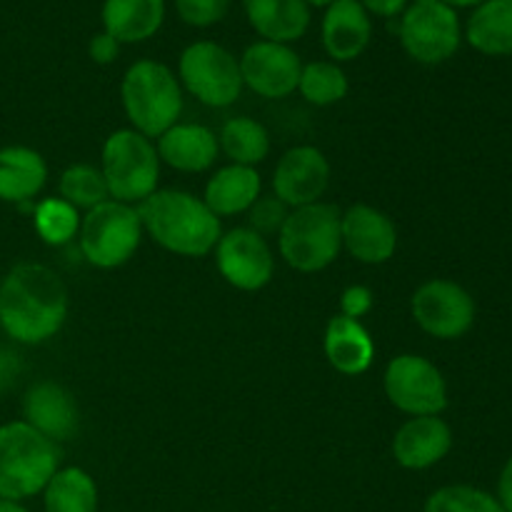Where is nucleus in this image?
Here are the masks:
<instances>
[{
    "label": "nucleus",
    "mask_w": 512,
    "mask_h": 512,
    "mask_svg": "<svg viewBox=\"0 0 512 512\" xmlns=\"http://www.w3.org/2000/svg\"><path fill=\"white\" fill-rule=\"evenodd\" d=\"M103 28L120 45L153 38L165 20V0H105Z\"/></svg>",
    "instance_id": "obj_22"
},
{
    "label": "nucleus",
    "mask_w": 512,
    "mask_h": 512,
    "mask_svg": "<svg viewBox=\"0 0 512 512\" xmlns=\"http://www.w3.org/2000/svg\"><path fill=\"white\" fill-rule=\"evenodd\" d=\"M65 318L68 290L48 265L20 263L0 283V325L18 343H45L60 333Z\"/></svg>",
    "instance_id": "obj_1"
},
{
    "label": "nucleus",
    "mask_w": 512,
    "mask_h": 512,
    "mask_svg": "<svg viewBox=\"0 0 512 512\" xmlns=\"http://www.w3.org/2000/svg\"><path fill=\"white\" fill-rule=\"evenodd\" d=\"M218 138L213 130L198 123H175L158 138V155L163 163L180 173H203L218 158Z\"/></svg>",
    "instance_id": "obj_19"
},
{
    "label": "nucleus",
    "mask_w": 512,
    "mask_h": 512,
    "mask_svg": "<svg viewBox=\"0 0 512 512\" xmlns=\"http://www.w3.org/2000/svg\"><path fill=\"white\" fill-rule=\"evenodd\" d=\"M453 448V430L438 415L410 418L393 438V455L403 468L425 470L438 465Z\"/></svg>",
    "instance_id": "obj_17"
},
{
    "label": "nucleus",
    "mask_w": 512,
    "mask_h": 512,
    "mask_svg": "<svg viewBox=\"0 0 512 512\" xmlns=\"http://www.w3.org/2000/svg\"><path fill=\"white\" fill-rule=\"evenodd\" d=\"M0 512H28L20 503H13V500H0Z\"/></svg>",
    "instance_id": "obj_40"
},
{
    "label": "nucleus",
    "mask_w": 512,
    "mask_h": 512,
    "mask_svg": "<svg viewBox=\"0 0 512 512\" xmlns=\"http://www.w3.org/2000/svg\"><path fill=\"white\" fill-rule=\"evenodd\" d=\"M45 512H98V488L83 468H65L43 490Z\"/></svg>",
    "instance_id": "obj_26"
},
{
    "label": "nucleus",
    "mask_w": 512,
    "mask_h": 512,
    "mask_svg": "<svg viewBox=\"0 0 512 512\" xmlns=\"http://www.w3.org/2000/svg\"><path fill=\"white\" fill-rule=\"evenodd\" d=\"M373 38L370 13L358 0H335L323 15V45L333 63L360 58Z\"/></svg>",
    "instance_id": "obj_18"
},
{
    "label": "nucleus",
    "mask_w": 512,
    "mask_h": 512,
    "mask_svg": "<svg viewBox=\"0 0 512 512\" xmlns=\"http://www.w3.org/2000/svg\"><path fill=\"white\" fill-rule=\"evenodd\" d=\"M340 213L330 203H313L295 208L280 230V255L298 273H318L325 270L343 248Z\"/></svg>",
    "instance_id": "obj_5"
},
{
    "label": "nucleus",
    "mask_w": 512,
    "mask_h": 512,
    "mask_svg": "<svg viewBox=\"0 0 512 512\" xmlns=\"http://www.w3.org/2000/svg\"><path fill=\"white\" fill-rule=\"evenodd\" d=\"M180 80L210 108H228L243 93L240 63L228 48L213 40H198L180 55Z\"/></svg>",
    "instance_id": "obj_9"
},
{
    "label": "nucleus",
    "mask_w": 512,
    "mask_h": 512,
    "mask_svg": "<svg viewBox=\"0 0 512 512\" xmlns=\"http://www.w3.org/2000/svg\"><path fill=\"white\" fill-rule=\"evenodd\" d=\"M120 98L133 130L160 138L183 113V90L173 70L158 60H138L123 75Z\"/></svg>",
    "instance_id": "obj_4"
},
{
    "label": "nucleus",
    "mask_w": 512,
    "mask_h": 512,
    "mask_svg": "<svg viewBox=\"0 0 512 512\" xmlns=\"http://www.w3.org/2000/svg\"><path fill=\"white\" fill-rule=\"evenodd\" d=\"M25 423L53 443L70 440L78 433V405L63 385L53 380L35 383L23 400Z\"/></svg>",
    "instance_id": "obj_16"
},
{
    "label": "nucleus",
    "mask_w": 512,
    "mask_h": 512,
    "mask_svg": "<svg viewBox=\"0 0 512 512\" xmlns=\"http://www.w3.org/2000/svg\"><path fill=\"white\" fill-rule=\"evenodd\" d=\"M370 308H373V293L365 285H350L340 295V315H345V318L358 320L368 315Z\"/></svg>",
    "instance_id": "obj_34"
},
{
    "label": "nucleus",
    "mask_w": 512,
    "mask_h": 512,
    "mask_svg": "<svg viewBox=\"0 0 512 512\" xmlns=\"http://www.w3.org/2000/svg\"><path fill=\"white\" fill-rule=\"evenodd\" d=\"M298 90L313 105H335L348 95V75L333 60H315L303 65Z\"/></svg>",
    "instance_id": "obj_28"
},
{
    "label": "nucleus",
    "mask_w": 512,
    "mask_h": 512,
    "mask_svg": "<svg viewBox=\"0 0 512 512\" xmlns=\"http://www.w3.org/2000/svg\"><path fill=\"white\" fill-rule=\"evenodd\" d=\"M60 198L73 205L75 210H90L108 200V183L95 165H70L60 175Z\"/></svg>",
    "instance_id": "obj_29"
},
{
    "label": "nucleus",
    "mask_w": 512,
    "mask_h": 512,
    "mask_svg": "<svg viewBox=\"0 0 512 512\" xmlns=\"http://www.w3.org/2000/svg\"><path fill=\"white\" fill-rule=\"evenodd\" d=\"M260 198V175L255 168L245 165H228L220 168L205 185L203 203L215 215H238L253 208Z\"/></svg>",
    "instance_id": "obj_24"
},
{
    "label": "nucleus",
    "mask_w": 512,
    "mask_h": 512,
    "mask_svg": "<svg viewBox=\"0 0 512 512\" xmlns=\"http://www.w3.org/2000/svg\"><path fill=\"white\" fill-rule=\"evenodd\" d=\"M330 3H335V0H305L308 8H328Z\"/></svg>",
    "instance_id": "obj_41"
},
{
    "label": "nucleus",
    "mask_w": 512,
    "mask_h": 512,
    "mask_svg": "<svg viewBox=\"0 0 512 512\" xmlns=\"http://www.w3.org/2000/svg\"><path fill=\"white\" fill-rule=\"evenodd\" d=\"M58 465V445L25 420L0 428V500L20 503L43 493Z\"/></svg>",
    "instance_id": "obj_3"
},
{
    "label": "nucleus",
    "mask_w": 512,
    "mask_h": 512,
    "mask_svg": "<svg viewBox=\"0 0 512 512\" xmlns=\"http://www.w3.org/2000/svg\"><path fill=\"white\" fill-rule=\"evenodd\" d=\"M33 223L43 243L60 248V245H68L78 235L80 215L63 198H45L43 203L35 205Z\"/></svg>",
    "instance_id": "obj_30"
},
{
    "label": "nucleus",
    "mask_w": 512,
    "mask_h": 512,
    "mask_svg": "<svg viewBox=\"0 0 512 512\" xmlns=\"http://www.w3.org/2000/svg\"><path fill=\"white\" fill-rule=\"evenodd\" d=\"M445 5H450V8H478L480 3H485V0H443Z\"/></svg>",
    "instance_id": "obj_39"
},
{
    "label": "nucleus",
    "mask_w": 512,
    "mask_h": 512,
    "mask_svg": "<svg viewBox=\"0 0 512 512\" xmlns=\"http://www.w3.org/2000/svg\"><path fill=\"white\" fill-rule=\"evenodd\" d=\"M498 503L503 505L505 512H512V458L505 463L503 473H500V480H498Z\"/></svg>",
    "instance_id": "obj_38"
},
{
    "label": "nucleus",
    "mask_w": 512,
    "mask_h": 512,
    "mask_svg": "<svg viewBox=\"0 0 512 512\" xmlns=\"http://www.w3.org/2000/svg\"><path fill=\"white\" fill-rule=\"evenodd\" d=\"M330 183L328 158L313 145H298L288 150L275 165L273 190L275 198L283 200L288 208L320 203Z\"/></svg>",
    "instance_id": "obj_14"
},
{
    "label": "nucleus",
    "mask_w": 512,
    "mask_h": 512,
    "mask_svg": "<svg viewBox=\"0 0 512 512\" xmlns=\"http://www.w3.org/2000/svg\"><path fill=\"white\" fill-rule=\"evenodd\" d=\"M135 210L155 243L185 258L208 255L223 235L218 215L183 190H155Z\"/></svg>",
    "instance_id": "obj_2"
},
{
    "label": "nucleus",
    "mask_w": 512,
    "mask_h": 512,
    "mask_svg": "<svg viewBox=\"0 0 512 512\" xmlns=\"http://www.w3.org/2000/svg\"><path fill=\"white\" fill-rule=\"evenodd\" d=\"M245 15L255 33L270 43H293L308 33L310 8L305 0H245Z\"/></svg>",
    "instance_id": "obj_20"
},
{
    "label": "nucleus",
    "mask_w": 512,
    "mask_h": 512,
    "mask_svg": "<svg viewBox=\"0 0 512 512\" xmlns=\"http://www.w3.org/2000/svg\"><path fill=\"white\" fill-rule=\"evenodd\" d=\"M465 38L483 55H512V0L480 3L470 15Z\"/></svg>",
    "instance_id": "obj_25"
},
{
    "label": "nucleus",
    "mask_w": 512,
    "mask_h": 512,
    "mask_svg": "<svg viewBox=\"0 0 512 512\" xmlns=\"http://www.w3.org/2000/svg\"><path fill=\"white\" fill-rule=\"evenodd\" d=\"M88 55H90V60H93V63L110 65L120 55V43L113 38V35H108L103 30V33H98V35H93V38H90Z\"/></svg>",
    "instance_id": "obj_35"
},
{
    "label": "nucleus",
    "mask_w": 512,
    "mask_h": 512,
    "mask_svg": "<svg viewBox=\"0 0 512 512\" xmlns=\"http://www.w3.org/2000/svg\"><path fill=\"white\" fill-rule=\"evenodd\" d=\"M80 253L95 268H120L138 250L143 223L133 205L105 200L80 220Z\"/></svg>",
    "instance_id": "obj_7"
},
{
    "label": "nucleus",
    "mask_w": 512,
    "mask_h": 512,
    "mask_svg": "<svg viewBox=\"0 0 512 512\" xmlns=\"http://www.w3.org/2000/svg\"><path fill=\"white\" fill-rule=\"evenodd\" d=\"M325 358L338 373L363 375L375 358L373 338L360 320L335 315L325 328Z\"/></svg>",
    "instance_id": "obj_21"
},
{
    "label": "nucleus",
    "mask_w": 512,
    "mask_h": 512,
    "mask_svg": "<svg viewBox=\"0 0 512 512\" xmlns=\"http://www.w3.org/2000/svg\"><path fill=\"white\" fill-rule=\"evenodd\" d=\"M340 230H343V245L360 263H388L398 248V230L393 220L370 205L348 208L340 220Z\"/></svg>",
    "instance_id": "obj_15"
},
{
    "label": "nucleus",
    "mask_w": 512,
    "mask_h": 512,
    "mask_svg": "<svg viewBox=\"0 0 512 512\" xmlns=\"http://www.w3.org/2000/svg\"><path fill=\"white\" fill-rule=\"evenodd\" d=\"M238 63L243 85L263 98H288L298 90L303 63H300V55L288 45L258 40L245 48Z\"/></svg>",
    "instance_id": "obj_13"
},
{
    "label": "nucleus",
    "mask_w": 512,
    "mask_h": 512,
    "mask_svg": "<svg viewBox=\"0 0 512 512\" xmlns=\"http://www.w3.org/2000/svg\"><path fill=\"white\" fill-rule=\"evenodd\" d=\"M23 373V360L10 348H0V395L8 393Z\"/></svg>",
    "instance_id": "obj_36"
},
{
    "label": "nucleus",
    "mask_w": 512,
    "mask_h": 512,
    "mask_svg": "<svg viewBox=\"0 0 512 512\" xmlns=\"http://www.w3.org/2000/svg\"><path fill=\"white\" fill-rule=\"evenodd\" d=\"M358 3L370 15H380V18H398L408 8V0H358Z\"/></svg>",
    "instance_id": "obj_37"
},
{
    "label": "nucleus",
    "mask_w": 512,
    "mask_h": 512,
    "mask_svg": "<svg viewBox=\"0 0 512 512\" xmlns=\"http://www.w3.org/2000/svg\"><path fill=\"white\" fill-rule=\"evenodd\" d=\"M220 275L238 290H260L270 283L275 270L268 240L250 228H235L220 235L215 245Z\"/></svg>",
    "instance_id": "obj_12"
},
{
    "label": "nucleus",
    "mask_w": 512,
    "mask_h": 512,
    "mask_svg": "<svg viewBox=\"0 0 512 512\" xmlns=\"http://www.w3.org/2000/svg\"><path fill=\"white\" fill-rule=\"evenodd\" d=\"M110 198L118 203H143L160 180V155L150 138L133 128L115 130L103 145L100 165Z\"/></svg>",
    "instance_id": "obj_6"
},
{
    "label": "nucleus",
    "mask_w": 512,
    "mask_h": 512,
    "mask_svg": "<svg viewBox=\"0 0 512 512\" xmlns=\"http://www.w3.org/2000/svg\"><path fill=\"white\" fill-rule=\"evenodd\" d=\"M233 0H175L180 20L193 28H208L228 15Z\"/></svg>",
    "instance_id": "obj_33"
},
{
    "label": "nucleus",
    "mask_w": 512,
    "mask_h": 512,
    "mask_svg": "<svg viewBox=\"0 0 512 512\" xmlns=\"http://www.w3.org/2000/svg\"><path fill=\"white\" fill-rule=\"evenodd\" d=\"M218 145L225 150L233 165L255 168L270 153V135L265 125L253 118H230L220 130Z\"/></svg>",
    "instance_id": "obj_27"
},
{
    "label": "nucleus",
    "mask_w": 512,
    "mask_h": 512,
    "mask_svg": "<svg viewBox=\"0 0 512 512\" xmlns=\"http://www.w3.org/2000/svg\"><path fill=\"white\" fill-rule=\"evenodd\" d=\"M413 318L438 340L463 338L475 323V300L453 280H428L413 295Z\"/></svg>",
    "instance_id": "obj_11"
},
{
    "label": "nucleus",
    "mask_w": 512,
    "mask_h": 512,
    "mask_svg": "<svg viewBox=\"0 0 512 512\" xmlns=\"http://www.w3.org/2000/svg\"><path fill=\"white\" fill-rule=\"evenodd\" d=\"M425 512H505L498 498L473 485H445L425 503Z\"/></svg>",
    "instance_id": "obj_31"
},
{
    "label": "nucleus",
    "mask_w": 512,
    "mask_h": 512,
    "mask_svg": "<svg viewBox=\"0 0 512 512\" xmlns=\"http://www.w3.org/2000/svg\"><path fill=\"white\" fill-rule=\"evenodd\" d=\"M48 165L38 150L13 145L0 150V200L25 203L43 190Z\"/></svg>",
    "instance_id": "obj_23"
},
{
    "label": "nucleus",
    "mask_w": 512,
    "mask_h": 512,
    "mask_svg": "<svg viewBox=\"0 0 512 512\" xmlns=\"http://www.w3.org/2000/svg\"><path fill=\"white\" fill-rule=\"evenodd\" d=\"M288 205L283 203L275 195H268V198H258L253 203V208L248 210L250 230H255L258 235H273L280 233L288 220Z\"/></svg>",
    "instance_id": "obj_32"
},
{
    "label": "nucleus",
    "mask_w": 512,
    "mask_h": 512,
    "mask_svg": "<svg viewBox=\"0 0 512 512\" xmlns=\"http://www.w3.org/2000/svg\"><path fill=\"white\" fill-rule=\"evenodd\" d=\"M405 53L423 65H440L453 58L463 40L460 18L443 0H415L403 10L398 23Z\"/></svg>",
    "instance_id": "obj_8"
},
{
    "label": "nucleus",
    "mask_w": 512,
    "mask_h": 512,
    "mask_svg": "<svg viewBox=\"0 0 512 512\" xmlns=\"http://www.w3.org/2000/svg\"><path fill=\"white\" fill-rule=\"evenodd\" d=\"M385 395L403 413L440 415L448 408V385L443 373L423 355H398L385 370Z\"/></svg>",
    "instance_id": "obj_10"
}]
</instances>
